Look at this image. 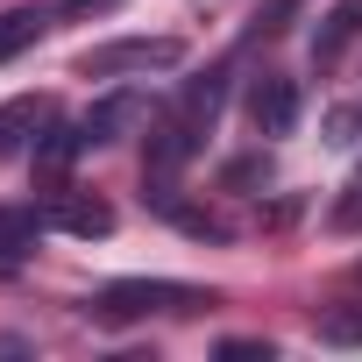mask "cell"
Instances as JSON below:
<instances>
[{"mask_svg":"<svg viewBox=\"0 0 362 362\" xmlns=\"http://www.w3.org/2000/svg\"><path fill=\"white\" fill-rule=\"evenodd\" d=\"M199 305H214V291H199V284H177V277H114L93 298V320L128 327V320H156V313H199Z\"/></svg>","mask_w":362,"mask_h":362,"instance_id":"1","label":"cell"},{"mask_svg":"<svg viewBox=\"0 0 362 362\" xmlns=\"http://www.w3.org/2000/svg\"><path fill=\"white\" fill-rule=\"evenodd\" d=\"M185 64V43L177 36H114V43H93L78 57V78H128V71H177Z\"/></svg>","mask_w":362,"mask_h":362,"instance_id":"2","label":"cell"},{"mask_svg":"<svg viewBox=\"0 0 362 362\" xmlns=\"http://www.w3.org/2000/svg\"><path fill=\"white\" fill-rule=\"evenodd\" d=\"M249 121H256V135H291V128H298V78L263 71V78L249 86Z\"/></svg>","mask_w":362,"mask_h":362,"instance_id":"3","label":"cell"},{"mask_svg":"<svg viewBox=\"0 0 362 362\" xmlns=\"http://www.w3.org/2000/svg\"><path fill=\"white\" fill-rule=\"evenodd\" d=\"M43 221H50L57 235H78V242L114 235V206H107V199H93V192H57V199L43 206Z\"/></svg>","mask_w":362,"mask_h":362,"instance_id":"4","label":"cell"},{"mask_svg":"<svg viewBox=\"0 0 362 362\" xmlns=\"http://www.w3.org/2000/svg\"><path fill=\"white\" fill-rule=\"evenodd\" d=\"M135 121H142V93H128V86H121V93L93 100L78 128H86V149H100V142H121V135H128Z\"/></svg>","mask_w":362,"mask_h":362,"instance_id":"5","label":"cell"},{"mask_svg":"<svg viewBox=\"0 0 362 362\" xmlns=\"http://www.w3.org/2000/svg\"><path fill=\"white\" fill-rule=\"evenodd\" d=\"M355 29H362V0H341V8H327V22H320V36H313V64H320V71L341 64V50L355 43Z\"/></svg>","mask_w":362,"mask_h":362,"instance_id":"6","label":"cell"},{"mask_svg":"<svg viewBox=\"0 0 362 362\" xmlns=\"http://www.w3.org/2000/svg\"><path fill=\"white\" fill-rule=\"evenodd\" d=\"M50 22H57V8H15V15H0V64H8L15 50H29Z\"/></svg>","mask_w":362,"mask_h":362,"instance_id":"7","label":"cell"},{"mask_svg":"<svg viewBox=\"0 0 362 362\" xmlns=\"http://www.w3.org/2000/svg\"><path fill=\"white\" fill-rule=\"evenodd\" d=\"M170 114H185L199 135L214 128V114H221V71H206V78H185V93H177V107Z\"/></svg>","mask_w":362,"mask_h":362,"instance_id":"8","label":"cell"},{"mask_svg":"<svg viewBox=\"0 0 362 362\" xmlns=\"http://www.w3.org/2000/svg\"><path fill=\"white\" fill-rule=\"evenodd\" d=\"M43 121H50V100H36V93H29V100H8V107H0V149L29 142Z\"/></svg>","mask_w":362,"mask_h":362,"instance_id":"9","label":"cell"},{"mask_svg":"<svg viewBox=\"0 0 362 362\" xmlns=\"http://www.w3.org/2000/svg\"><path fill=\"white\" fill-rule=\"evenodd\" d=\"M320 341L327 348H362V305H327L320 313Z\"/></svg>","mask_w":362,"mask_h":362,"instance_id":"10","label":"cell"},{"mask_svg":"<svg viewBox=\"0 0 362 362\" xmlns=\"http://www.w3.org/2000/svg\"><path fill=\"white\" fill-rule=\"evenodd\" d=\"M50 221L36 214V206H0V242H8V249H22V242H36Z\"/></svg>","mask_w":362,"mask_h":362,"instance_id":"11","label":"cell"},{"mask_svg":"<svg viewBox=\"0 0 362 362\" xmlns=\"http://www.w3.org/2000/svg\"><path fill=\"white\" fill-rule=\"evenodd\" d=\"M334 228H362V170L348 177V199L334 206Z\"/></svg>","mask_w":362,"mask_h":362,"instance_id":"12","label":"cell"},{"mask_svg":"<svg viewBox=\"0 0 362 362\" xmlns=\"http://www.w3.org/2000/svg\"><path fill=\"white\" fill-rule=\"evenodd\" d=\"M221 355H228V362H242V355H263V362H270V355H277V341H256V334H242V341H221Z\"/></svg>","mask_w":362,"mask_h":362,"instance_id":"13","label":"cell"},{"mask_svg":"<svg viewBox=\"0 0 362 362\" xmlns=\"http://www.w3.org/2000/svg\"><path fill=\"white\" fill-rule=\"evenodd\" d=\"M100 8H114V0H57V15H100Z\"/></svg>","mask_w":362,"mask_h":362,"instance_id":"14","label":"cell"},{"mask_svg":"<svg viewBox=\"0 0 362 362\" xmlns=\"http://www.w3.org/2000/svg\"><path fill=\"white\" fill-rule=\"evenodd\" d=\"M22 270V249H8V242H0V277H15Z\"/></svg>","mask_w":362,"mask_h":362,"instance_id":"15","label":"cell"},{"mask_svg":"<svg viewBox=\"0 0 362 362\" xmlns=\"http://www.w3.org/2000/svg\"><path fill=\"white\" fill-rule=\"evenodd\" d=\"M355 277H362V263H355Z\"/></svg>","mask_w":362,"mask_h":362,"instance_id":"16","label":"cell"}]
</instances>
